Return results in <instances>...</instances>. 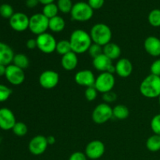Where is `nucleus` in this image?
Wrapping results in <instances>:
<instances>
[{"label": "nucleus", "instance_id": "obj_1", "mask_svg": "<svg viewBox=\"0 0 160 160\" xmlns=\"http://www.w3.org/2000/svg\"><path fill=\"white\" fill-rule=\"evenodd\" d=\"M69 41L71 45L72 52L76 54H83L88 52L93 43L90 34L82 29L73 31L70 34Z\"/></svg>", "mask_w": 160, "mask_h": 160}, {"label": "nucleus", "instance_id": "obj_2", "mask_svg": "<svg viewBox=\"0 0 160 160\" xmlns=\"http://www.w3.org/2000/svg\"><path fill=\"white\" fill-rule=\"evenodd\" d=\"M141 94L148 98H159L160 95V77L149 74L142 81L139 88Z\"/></svg>", "mask_w": 160, "mask_h": 160}, {"label": "nucleus", "instance_id": "obj_3", "mask_svg": "<svg viewBox=\"0 0 160 160\" xmlns=\"http://www.w3.org/2000/svg\"><path fill=\"white\" fill-rule=\"evenodd\" d=\"M89 34L93 43L102 47L111 42L112 36L110 28L106 23H96L94 25Z\"/></svg>", "mask_w": 160, "mask_h": 160}, {"label": "nucleus", "instance_id": "obj_4", "mask_svg": "<svg viewBox=\"0 0 160 160\" xmlns=\"http://www.w3.org/2000/svg\"><path fill=\"white\" fill-rule=\"evenodd\" d=\"M94 10L88 3L78 2L73 6L70 15L73 20L79 22H85L91 20L93 17Z\"/></svg>", "mask_w": 160, "mask_h": 160}, {"label": "nucleus", "instance_id": "obj_5", "mask_svg": "<svg viewBox=\"0 0 160 160\" xmlns=\"http://www.w3.org/2000/svg\"><path fill=\"white\" fill-rule=\"evenodd\" d=\"M49 19L47 18L43 13H35L30 17L29 28L28 29L36 35L45 33L48 29Z\"/></svg>", "mask_w": 160, "mask_h": 160}, {"label": "nucleus", "instance_id": "obj_6", "mask_svg": "<svg viewBox=\"0 0 160 160\" xmlns=\"http://www.w3.org/2000/svg\"><path fill=\"white\" fill-rule=\"evenodd\" d=\"M36 41H37V48L42 52L45 54H51L56 51L57 42L52 34L48 32L43 33L37 36Z\"/></svg>", "mask_w": 160, "mask_h": 160}, {"label": "nucleus", "instance_id": "obj_7", "mask_svg": "<svg viewBox=\"0 0 160 160\" xmlns=\"http://www.w3.org/2000/svg\"><path fill=\"white\" fill-rule=\"evenodd\" d=\"M112 115V108L106 102L100 103L94 109L92 112V120L97 124H103L109 121Z\"/></svg>", "mask_w": 160, "mask_h": 160}, {"label": "nucleus", "instance_id": "obj_8", "mask_svg": "<svg viewBox=\"0 0 160 160\" xmlns=\"http://www.w3.org/2000/svg\"><path fill=\"white\" fill-rule=\"evenodd\" d=\"M115 77L112 73L103 72L95 78L94 87L97 89L98 92L103 94L112 91L115 85Z\"/></svg>", "mask_w": 160, "mask_h": 160}, {"label": "nucleus", "instance_id": "obj_9", "mask_svg": "<svg viewBox=\"0 0 160 160\" xmlns=\"http://www.w3.org/2000/svg\"><path fill=\"white\" fill-rule=\"evenodd\" d=\"M5 77L12 85H20L23 84L25 80L24 70L19 68L14 64H10L6 67Z\"/></svg>", "mask_w": 160, "mask_h": 160}, {"label": "nucleus", "instance_id": "obj_10", "mask_svg": "<svg viewBox=\"0 0 160 160\" xmlns=\"http://www.w3.org/2000/svg\"><path fill=\"white\" fill-rule=\"evenodd\" d=\"M39 84L45 89H52L57 86L59 81V75L52 70H45L39 76Z\"/></svg>", "mask_w": 160, "mask_h": 160}, {"label": "nucleus", "instance_id": "obj_11", "mask_svg": "<svg viewBox=\"0 0 160 160\" xmlns=\"http://www.w3.org/2000/svg\"><path fill=\"white\" fill-rule=\"evenodd\" d=\"M106 147L104 143L99 140H94L86 145L84 154L90 159H98L104 155Z\"/></svg>", "mask_w": 160, "mask_h": 160}, {"label": "nucleus", "instance_id": "obj_12", "mask_svg": "<svg viewBox=\"0 0 160 160\" xmlns=\"http://www.w3.org/2000/svg\"><path fill=\"white\" fill-rule=\"evenodd\" d=\"M30 18L23 12H15L9 19L11 28L17 32H23L29 28Z\"/></svg>", "mask_w": 160, "mask_h": 160}, {"label": "nucleus", "instance_id": "obj_13", "mask_svg": "<svg viewBox=\"0 0 160 160\" xmlns=\"http://www.w3.org/2000/svg\"><path fill=\"white\" fill-rule=\"evenodd\" d=\"M48 145L46 137L43 135H37L34 136L30 141L28 144V149L34 156H40L46 151Z\"/></svg>", "mask_w": 160, "mask_h": 160}, {"label": "nucleus", "instance_id": "obj_14", "mask_svg": "<svg viewBox=\"0 0 160 160\" xmlns=\"http://www.w3.org/2000/svg\"><path fill=\"white\" fill-rule=\"evenodd\" d=\"M92 64H93V67H95V70L101 72V73L108 72V73H112V74L116 73L115 66L112 64V60L103 53L93 59Z\"/></svg>", "mask_w": 160, "mask_h": 160}, {"label": "nucleus", "instance_id": "obj_15", "mask_svg": "<svg viewBox=\"0 0 160 160\" xmlns=\"http://www.w3.org/2000/svg\"><path fill=\"white\" fill-rule=\"evenodd\" d=\"M16 117L12 110L8 108L0 109V128L4 131L12 130L16 124Z\"/></svg>", "mask_w": 160, "mask_h": 160}, {"label": "nucleus", "instance_id": "obj_16", "mask_svg": "<svg viewBox=\"0 0 160 160\" xmlns=\"http://www.w3.org/2000/svg\"><path fill=\"white\" fill-rule=\"evenodd\" d=\"M74 81L79 85L83 87H92L95 85V77L90 70H82L77 72L74 76Z\"/></svg>", "mask_w": 160, "mask_h": 160}, {"label": "nucleus", "instance_id": "obj_17", "mask_svg": "<svg viewBox=\"0 0 160 160\" xmlns=\"http://www.w3.org/2000/svg\"><path fill=\"white\" fill-rule=\"evenodd\" d=\"M144 48L150 56L158 57L160 56V39L155 36H149L145 40Z\"/></svg>", "mask_w": 160, "mask_h": 160}, {"label": "nucleus", "instance_id": "obj_18", "mask_svg": "<svg viewBox=\"0 0 160 160\" xmlns=\"http://www.w3.org/2000/svg\"><path fill=\"white\" fill-rule=\"evenodd\" d=\"M116 73L121 78H128L131 76L133 71V65L131 60L126 58H123L117 61L115 65Z\"/></svg>", "mask_w": 160, "mask_h": 160}, {"label": "nucleus", "instance_id": "obj_19", "mask_svg": "<svg viewBox=\"0 0 160 160\" xmlns=\"http://www.w3.org/2000/svg\"><path fill=\"white\" fill-rule=\"evenodd\" d=\"M14 54L12 48L7 44L0 42V64L6 67L10 65L12 62Z\"/></svg>", "mask_w": 160, "mask_h": 160}, {"label": "nucleus", "instance_id": "obj_20", "mask_svg": "<svg viewBox=\"0 0 160 160\" xmlns=\"http://www.w3.org/2000/svg\"><path fill=\"white\" fill-rule=\"evenodd\" d=\"M78 64V54L73 52H70L61 58V65L67 71H72L74 70Z\"/></svg>", "mask_w": 160, "mask_h": 160}, {"label": "nucleus", "instance_id": "obj_21", "mask_svg": "<svg viewBox=\"0 0 160 160\" xmlns=\"http://www.w3.org/2000/svg\"><path fill=\"white\" fill-rule=\"evenodd\" d=\"M103 54L106 55L111 60L117 59L121 55V49L118 45L113 42H109L103 46Z\"/></svg>", "mask_w": 160, "mask_h": 160}, {"label": "nucleus", "instance_id": "obj_22", "mask_svg": "<svg viewBox=\"0 0 160 160\" xmlns=\"http://www.w3.org/2000/svg\"><path fill=\"white\" fill-rule=\"evenodd\" d=\"M66 23L63 18L59 16L52 17L49 19L48 22V29L54 33H59L62 31L65 28Z\"/></svg>", "mask_w": 160, "mask_h": 160}, {"label": "nucleus", "instance_id": "obj_23", "mask_svg": "<svg viewBox=\"0 0 160 160\" xmlns=\"http://www.w3.org/2000/svg\"><path fill=\"white\" fill-rule=\"evenodd\" d=\"M112 115L118 120H125L130 115L129 109L124 105H117L115 107L112 108Z\"/></svg>", "mask_w": 160, "mask_h": 160}, {"label": "nucleus", "instance_id": "obj_24", "mask_svg": "<svg viewBox=\"0 0 160 160\" xmlns=\"http://www.w3.org/2000/svg\"><path fill=\"white\" fill-rule=\"evenodd\" d=\"M12 64L18 67L19 68L24 70L30 65V60L28 56L23 53H18L14 56L12 59Z\"/></svg>", "mask_w": 160, "mask_h": 160}, {"label": "nucleus", "instance_id": "obj_25", "mask_svg": "<svg viewBox=\"0 0 160 160\" xmlns=\"http://www.w3.org/2000/svg\"><path fill=\"white\" fill-rule=\"evenodd\" d=\"M146 148L148 151L156 152L160 150V135L153 134L146 141Z\"/></svg>", "mask_w": 160, "mask_h": 160}, {"label": "nucleus", "instance_id": "obj_26", "mask_svg": "<svg viewBox=\"0 0 160 160\" xmlns=\"http://www.w3.org/2000/svg\"><path fill=\"white\" fill-rule=\"evenodd\" d=\"M59 9H58L57 5L53 3H50V4L45 5L44 6L43 9H42V13L45 15L48 19H51L52 17L58 16V12H59Z\"/></svg>", "mask_w": 160, "mask_h": 160}, {"label": "nucleus", "instance_id": "obj_27", "mask_svg": "<svg viewBox=\"0 0 160 160\" xmlns=\"http://www.w3.org/2000/svg\"><path fill=\"white\" fill-rule=\"evenodd\" d=\"M56 51L57 52L58 54L61 55V56H64L67 53L72 52L71 45H70V41L69 40H60L57 42V45H56Z\"/></svg>", "mask_w": 160, "mask_h": 160}, {"label": "nucleus", "instance_id": "obj_28", "mask_svg": "<svg viewBox=\"0 0 160 160\" xmlns=\"http://www.w3.org/2000/svg\"><path fill=\"white\" fill-rule=\"evenodd\" d=\"M150 24L155 28L160 27V9H155L149 12L148 17Z\"/></svg>", "mask_w": 160, "mask_h": 160}, {"label": "nucleus", "instance_id": "obj_29", "mask_svg": "<svg viewBox=\"0 0 160 160\" xmlns=\"http://www.w3.org/2000/svg\"><path fill=\"white\" fill-rule=\"evenodd\" d=\"M12 130L13 134L18 137H23L26 135L28 131L27 125L23 122H17Z\"/></svg>", "mask_w": 160, "mask_h": 160}, {"label": "nucleus", "instance_id": "obj_30", "mask_svg": "<svg viewBox=\"0 0 160 160\" xmlns=\"http://www.w3.org/2000/svg\"><path fill=\"white\" fill-rule=\"evenodd\" d=\"M58 9L62 13H68L71 12L73 8V3L71 0H58L57 2Z\"/></svg>", "mask_w": 160, "mask_h": 160}, {"label": "nucleus", "instance_id": "obj_31", "mask_svg": "<svg viewBox=\"0 0 160 160\" xmlns=\"http://www.w3.org/2000/svg\"><path fill=\"white\" fill-rule=\"evenodd\" d=\"M14 14L13 9L9 4H2L0 6V16L5 19H10Z\"/></svg>", "mask_w": 160, "mask_h": 160}, {"label": "nucleus", "instance_id": "obj_32", "mask_svg": "<svg viewBox=\"0 0 160 160\" xmlns=\"http://www.w3.org/2000/svg\"><path fill=\"white\" fill-rule=\"evenodd\" d=\"M88 53L92 59H95L97 56H100L103 53V47L97 44L92 43L88 49Z\"/></svg>", "mask_w": 160, "mask_h": 160}, {"label": "nucleus", "instance_id": "obj_33", "mask_svg": "<svg viewBox=\"0 0 160 160\" xmlns=\"http://www.w3.org/2000/svg\"><path fill=\"white\" fill-rule=\"evenodd\" d=\"M11 94H12V90L9 87L0 84V102H3L9 99Z\"/></svg>", "mask_w": 160, "mask_h": 160}, {"label": "nucleus", "instance_id": "obj_34", "mask_svg": "<svg viewBox=\"0 0 160 160\" xmlns=\"http://www.w3.org/2000/svg\"><path fill=\"white\" fill-rule=\"evenodd\" d=\"M98 92L97 89L94 86L86 88V90L84 92V96L88 101L92 102L96 99L97 96H98Z\"/></svg>", "mask_w": 160, "mask_h": 160}, {"label": "nucleus", "instance_id": "obj_35", "mask_svg": "<svg viewBox=\"0 0 160 160\" xmlns=\"http://www.w3.org/2000/svg\"><path fill=\"white\" fill-rule=\"evenodd\" d=\"M151 129L155 134L160 135V114H157L151 120Z\"/></svg>", "mask_w": 160, "mask_h": 160}, {"label": "nucleus", "instance_id": "obj_36", "mask_svg": "<svg viewBox=\"0 0 160 160\" xmlns=\"http://www.w3.org/2000/svg\"><path fill=\"white\" fill-rule=\"evenodd\" d=\"M102 98L104 100V102L107 104L111 102H114L117 100V95L112 91H110V92H106V93L102 94Z\"/></svg>", "mask_w": 160, "mask_h": 160}, {"label": "nucleus", "instance_id": "obj_37", "mask_svg": "<svg viewBox=\"0 0 160 160\" xmlns=\"http://www.w3.org/2000/svg\"><path fill=\"white\" fill-rule=\"evenodd\" d=\"M150 71H151V74L160 77V59H156L152 63Z\"/></svg>", "mask_w": 160, "mask_h": 160}, {"label": "nucleus", "instance_id": "obj_38", "mask_svg": "<svg viewBox=\"0 0 160 160\" xmlns=\"http://www.w3.org/2000/svg\"><path fill=\"white\" fill-rule=\"evenodd\" d=\"M105 0H88V3L93 9H99L103 6Z\"/></svg>", "mask_w": 160, "mask_h": 160}, {"label": "nucleus", "instance_id": "obj_39", "mask_svg": "<svg viewBox=\"0 0 160 160\" xmlns=\"http://www.w3.org/2000/svg\"><path fill=\"white\" fill-rule=\"evenodd\" d=\"M87 156L84 152H75L70 155L68 160H88Z\"/></svg>", "mask_w": 160, "mask_h": 160}, {"label": "nucleus", "instance_id": "obj_40", "mask_svg": "<svg viewBox=\"0 0 160 160\" xmlns=\"http://www.w3.org/2000/svg\"><path fill=\"white\" fill-rule=\"evenodd\" d=\"M26 46L28 49H35L37 48V41H36V38H30L26 42Z\"/></svg>", "mask_w": 160, "mask_h": 160}, {"label": "nucleus", "instance_id": "obj_41", "mask_svg": "<svg viewBox=\"0 0 160 160\" xmlns=\"http://www.w3.org/2000/svg\"><path fill=\"white\" fill-rule=\"evenodd\" d=\"M38 0H27L26 6L28 8H34L38 4Z\"/></svg>", "mask_w": 160, "mask_h": 160}, {"label": "nucleus", "instance_id": "obj_42", "mask_svg": "<svg viewBox=\"0 0 160 160\" xmlns=\"http://www.w3.org/2000/svg\"><path fill=\"white\" fill-rule=\"evenodd\" d=\"M46 138H47V142H48V145H54L55 142H56V138H55V137H53V136L52 135L48 136V137H46Z\"/></svg>", "mask_w": 160, "mask_h": 160}, {"label": "nucleus", "instance_id": "obj_43", "mask_svg": "<svg viewBox=\"0 0 160 160\" xmlns=\"http://www.w3.org/2000/svg\"><path fill=\"white\" fill-rule=\"evenodd\" d=\"M6 66L1 65V64H0V77L5 76V74H6Z\"/></svg>", "mask_w": 160, "mask_h": 160}, {"label": "nucleus", "instance_id": "obj_44", "mask_svg": "<svg viewBox=\"0 0 160 160\" xmlns=\"http://www.w3.org/2000/svg\"><path fill=\"white\" fill-rule=\"evenodd\" d=\"M55 0H38V2L40 3H42V5L45 6V5L50 4V3H53L54 2Z\"/></svg>", "mask_w": 160, "mask_h": 160}, {"label": "nucleus", "instance_id": "obj_45", "mask_svg": "<svg viewBox=\"0 0 160 160\" xmlns=\"http://www.w3.org/2000/svg\"><path fill=\"white\" fill-rule=\"evenodd\" d=\"M159 106H160V95L159 96Z\"/></svg>", "mask_w": 160, "mask_h": 160}]
</instances>
